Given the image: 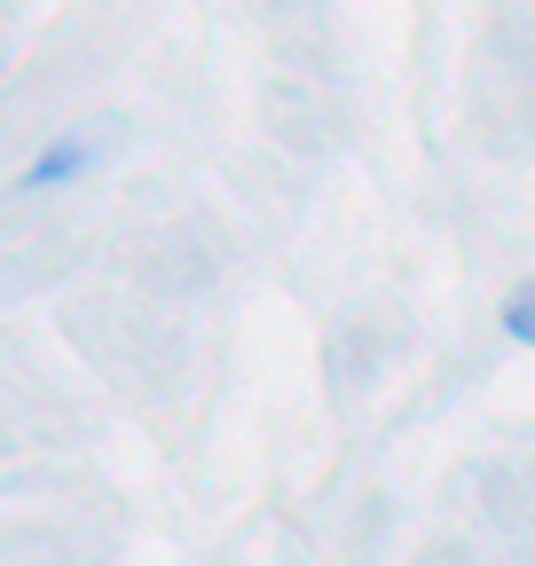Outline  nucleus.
<instances>
[{
  "mask_svg": "<svg viewBox=\"0 0 535 566\" xmlns=\"http://www.w3.org/2000/svg\"><path fill=\"white\" fill-rule=\"evenodd\" d=\"M80 166H87V142H55V150L32 166V189H55V181H72Z\"/></svg>",
  "mask_w": 535,
  "mask_h": 566,
  "instance_id": "obj_1",
  "label": "nucleus"
},
{
  "mask_svg": "<svg viewBox=\"0 0 535 566\" xmlns=\"http://www.w3.org/2000/svg\"><path fill=\"white\" fill-rule=\"evenodd\" d=\"M504 331H512L520 346H535V283H520V292L504 300Z\"/></svg>",
  "mask_w": 535,
  "mask_h": 566,
  "instance_id": "obj_2",
  "label": "nucleus"
}]
</instances>
